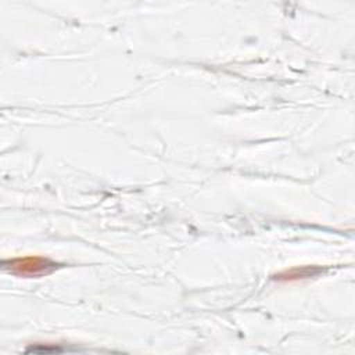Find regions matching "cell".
<instances>
[{
    "label": "cell",
    "mask_w": 355,
    "mask_h": 355,
    "mask_svg": "<svg viewBox=\"0 0 355 355\" xmlns=\"http://www.w3.org/2000/svg\"><path fill=\"white\" fill-rule=\"evenodd\" d=\"M4 268L19 276H40L55 270L58 265L43 257H24L6 261Z\"/></svg>",
    "instance_id": "cell-1"
}]
</instances>
